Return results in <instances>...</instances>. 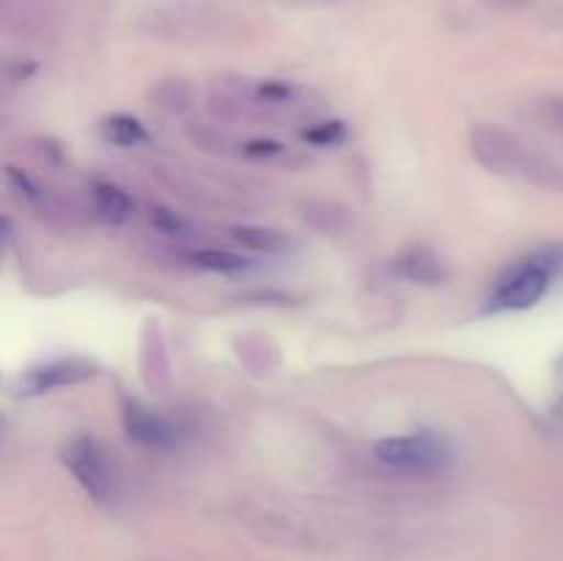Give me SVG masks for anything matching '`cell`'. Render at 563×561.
<instances>
[{"label":"cell","mask_w":563,"mask_h":561,"mask_svg":"<svg viewBox=\"0 0 563 561\" xmlns=\"http://www.w3.org/2000/svg\"><path fill=\"white\" fill-rule=\"evenodd\" d=\"M473 160L504 179L522 182L539 190L563 193V160L542 152L531 141L500 124H473L467 135Z\"/></svg>","instance_id":"obj_1"},{"label":"cell","mask_w":563,"mask_h":561,"mask_svg":"<svg viewBox=\"0 0 563 561\" xmlns=\"http://www.w3.org/2000/svg\"><path fill=\"white\" fill-rule=\"evenodd\" d=\"M374 457L383 465L407 473H429L451 460V449L443 438L432 432L390 435L374 443Z\"/></svg>","instance_id":"obj_2"},{"label":"cell","mask_w":563,"mask_h":561,"mask_svg":"<svg viewBox=\"0 0 563 561\" xmlns=\"http://www.w3.org/2000/svg\"><path fill=\"white\" fill-rule=\"evenodd\" d=\"M553 264V258L548 262L539 256L515 264L495 286L493 297H489V311H526V308L537 306L550 289Z\"/></svg>","instance_id":"obj_3"},{"label":"cell","mask_w":563,"mask_h":561,"mask_svg":"<svg viewBox=\"0 0 563 561\" xmlns=\"http://www.w3.org/2000/svg\"><path fill=\"white\" fill-rule=\"evenodd\" d=\"M236 22L218 11L187 9V11H165L152 16V33L165 38H179V42H218L220 36H234Z\"/></svg>","instance_id":"obj_4"},{"label":"cell","mask_w":563,"mask_h":561,"mask_svg":"<svg viewBox=\"0 0 563 561\" xmlns=\"http://www.w3.org/2000/svg\"><path fill=\"white\" fill-rule=\"evenodd\" d=\"M64 462L71 471V476L80 482V487L86 490L93 501L104 504V501L113 498V468H110L108 454H104V449L99 446V440L88 438V435L75 438L66 446Z\"/></svg>","instance_id":"obj_5"},{"label":"cell","mask_w":563,"mask_h":561,"mask_svg":"<svg viewBox=\"0 0 563 561\" xmlns=\"http://www.w3.org/2000/svg\"><path fill=\"white\" fill-rule=\"evenodd\" d=\"M93 374H97L93 363L80 361V358H60V361L33 366L31 372L20 380V388L22 394H47V391L82 383V380L93 377Z\"/></svg>","instance_id":"obj_6"},{"label":"cell","mask_w":563,"mask_h":561,"mask_svg":"<svg viewBox=\"0 0 563 561\" xmlns=\"http://www.w3.org/2000/svg\"><path fill=\"white\" fill-rule=\"evenodd\" d=\"M124 429L135 443L148 446V449H174L176 440H179V435L170 427L168 418L148 410L141 402H126Z\"/></svg>","instance_id":"obj_7"},{"label":"cell","mask_w":563,"mask_h":561,"mask_svg":"<svg viewBox=\"0 0 563 561\" xmlns=\"http://www.w3.org/2000/svg\"><path fill=\"white\" fill-rule=\"evenodd\" d=\"M141 377L143 383H146V388L157 391V394H165V391L170 388V361L157 322H148L146 328H143Z\"/></svg>","instance_id":"obj_8"},{"label":"cell","mask_w":563,"mask_h":561,"mask_svg":"<svg viewBox=\"0 0 563 561\" xmlns=\"http://www.w3.org/2000/svg\"><path fill=\"white\" fill-rule=\"evenodd\" d=\"M394 267L401 278L412 280V284H443L449 278L445 264L429 248H410L396 258Z\"/></svg>","instance_id":"obj_9"},{"label":"cell","mask_w":563,"mask_h":561,"mask_svg":"<svg viewBox=\"0 0 563 561\" xmlns=\"http://www.w3.org/2000/svg\"><path fill=\"white\" fill-rule=\"evenodd\" d=\"M91 207L93 215H99V218L113 226L126 223L132 215L130 196L119 185H110V182H97L91 187Z\"/></svg>","instance_id":"obj_10"},{"label":"cell","mask_w":563,"mask_h":561,"mask_svg":"<svg viewBox=\"0 0 563 561\" xmlns=\"http://www.w3.org/2000/svg\"><path fill=\"white\" fill-rule=\"evenodd\" d=\"M148 102L157 110L168 116H181L190 110L192 105V88L187 86L181 77H168V80H159L157 86L148 91Z\"/></svg>","instance_id":"obj_11"},{"label":"cell","mask_w":563,"mask_h":561,"mask_svg":"<svg viewBox=\"0 0 563 561\" xmlns=\"http://www.w3.org/2000/svg\"><path fill=\"white\" fill-rule=\"evenodd\" d=\"M302 218L306 223H311L313 229L322 231V234H341L352 226V212L346 207L335 201H311L302 209Z\"/></svg>","instance_id":"obj_12"},{"label":"cell","mask_w":563,"mask_h":561,"mask_svg":"<svg viewBox=\"0 0 563 561\" xmlns=\"http://www.w3.org/2000/svg\"><path fill=\"white\" fill-rule=\"evenodd\" d=\"M231 237L253 253H284L291 245L289 234L267 229V226H234Z\"/></svg>","instance_id":"obj_13"},{"label":"cell","mask_w":563,"mask_h":561,"mask_svg":"<svg viewBox=\"0 0 563 561\" xmlns=\"http://www.w3.org/2000/svg\"><path fill=\"white\" fill-rule=\"evenodd\" d=\"M102 135L104 141H110L113 146H124V148L137 146V143H146L148 138L146 127H143L137 119H132V116H124V113H115L110 116V119H104Z\"/></svg>","instance_id":"obj_14"},{"label":"cell","mask_w":563,"mask_h":561,"mask_svg":"<svg viewBox=\"0 0 563 561\" xmlns=\"http://www.w3.org/2000/svg\"><path fill=\"white\" fill-rule=\"evenodd\" d=\"M190 258V264L196 267L209 270V273H240V270L251 267V258L240 256V253L231 251H214V248H203V251H190L185 253Z\"/></svg>","instance_id":"obj_15"},{"label":"cell","mask_w":563,"mask_h":561,"mask_svg":"<svg viewBox=\"0 0 563 561\" xmlns=\"http://www.w3.org/2000/svg\"><path fill=\"white\" fill-rule=\"evenodd\" d=\"M531 119L544 130L563 135V94H548L531 102Z\"/></svg>","instance_id":"obj_16"},{"label":"cell","mask_w":563,"mask_h":561,"mask_svg":"<svg viewBox=\"0 0 563 561\" xmlns=\"http://www.w3.org/2000/svg\"><path fill=\"white\" fill-rule=\"evenodd\" d=\"M148 220H152L154 231H159V234H165V237H187V234H190V223H187L181 215L170 212V209H165V207L148 209Z\"/></svg>","instance_id":"obj_17"},{"label":"cell","mask_w":563,"mask_h":561,"mask_svg":"<svg viewBox=\"0 0 563 561\" xmlns=\"http://www.w3.org/2000/svg\"><path fill=\"white\" fill-rule=\"evenodd\" d=\"M187 135H190V141L196 143V146L207 148V152H225V146H229V135H225L220 127L196 124L187 130Z\"/></svg>","instance_id":"obj_18"},{"label":"cell","mask_w":563,"mask_h":561,"mask_svg":"<svg viewBox=\"0 0 563 561\" xmlns=\"http://www.w3.org/2000/svg\"><path fill=\"white\" fill-rule=\"evenodd\" d=\"M346 135V127L341 121H328V124H313L302 132L308 143H317V146H330V143H339Z\"/></svg>","instance_id":"obj_19"},{"label":"cell","mask_w":563,"mask_h":561,"mask_svg":"<svg viewBox=\"0 0 563 561\" xmlns=\"http://www.w3.org/2000/svg\"><path fill=\"white\" fill-rule=\"evenodd\" d=\"M245 154L247 157H258V160L278 157V154H284V146L275 141H251L245 143Z\"/></svg>","instance_id":"obj_20"}]
</instances>
